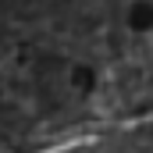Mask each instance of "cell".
Here are the masks:
<instances>
[{
  "label": "cell",
  "instance_id": "obj_1",
  "mask_svg": "<svg viewBox=\"0 0 153 153\" xmlns=\"http://www.w3.org/2000/svg\"><path fill=\"white\" fill-rule=\"evenodd\" d=\"M50 153H153V114L117 125L107 132H93L82 135L75 143H64Z\"/></svg>",
  "mask_w": 153,
  "mask_h": 153
}]
</instances>
